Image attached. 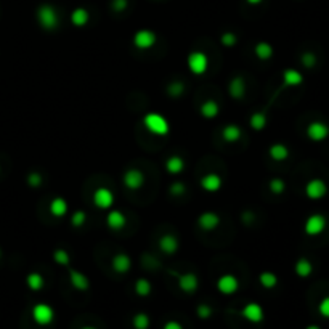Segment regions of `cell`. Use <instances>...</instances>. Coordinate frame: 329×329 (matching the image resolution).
Instances as JSON below:
<instances>
[{"instance_id": "cell-12", "label": "cell", "mask_w": 329, "mask_h": 329, "mask_svg": "<svg viewBox=\"0 0 329 329\" xmlns=\"http://www.w3.org/2000/svg\"><path fill=\"white\" fill-rule=\"evenodd\" d=\"M328 193V185L321 178H312L305 185V195L308 199H321Z\"/></svg>"}, {"instance_id": "cell-50", "label": "cell", "mask_w": 329, "mask_h": 329, "mask_svg": "<svg viewBox=\"0 0 329 329\" xmlns=\"http://www.w3.org/2000/svg\"><path fill=\"white\" fill-rule=\"evenodd\" d=\"M0 259H2V250H0Z\"/></svg>"}, {"instance_id": "cell-39", "label": "cell", "mask_w": 329, "mask_h": 329, "mask_svg": "<svg viewBox=\"0 0 329 329\" xmlns=\"http://www.w3.org/2000/svg\"><path fill=\"white\" fill-rule=\"evenodd\" d=\"M286 190V183L283 182L281 178H273L272 182H270V191L273 193V195H283Z\"/></svg>"}, {"instance_id": "cell-17", "label": "cell", "mask_w": 329, "mask_h": 329, "mask_svg": "<svg viewBox=\"0 0 329 329\" xmlns=\"http://www.w3.org/2000/svg\"><path fill=\"white\" fill-rule=\"evenodd\" d=\"M125 223H127L125 215L122 214L121 210L113 209V210L108 212V215H106V225H108V228H111V230H114V231H121L122 228L125 227Z\"/></svg>"}, {"instance_id": "cell-8", "label": "cell", "mask_w": 329, "mask_h": 329, "mask_svg": "<svg viewBox=\"0 0 329 329\" xmlns=\"http://www.w3.org/2000/svg\"><path fill=\"white\" fill-rule=\"evenodd\" d=\"M307 137L312 141H325L329 137V125L321 121H313L307 125Z\"/></svg>"}, {"instance_id": "cell-1", "label": "cell", "mask_w": 329, "mask_h": 329, "mask_svg": "<svg viewBox=\"0 0 329 329\" xmlns=\"http://www.w3.org/2000/svg\"><path fill=\"white\" fill-rule=\"evenodd\" d=\"M37 21L41 24V28L45 31H55L60 24V16L53 5L50 3H42L37 8Z\"/></svg>"}, {"instance_id": "cell-33", "label": "cell", "mask_w": 329, "mask_h": 329, "mask_svg": "<svg viewBox=\"0 0 329 329\" xmlns=\"http://www.w3.org/2000/svg\"><path fill=\"white\" fill-rule=\"evenodd\" d=\"M259 283L265 289H273V288H276V285H278V276L272 272H263L259 276Z\"/></svg>"}, {"instance_id": "cell-20", "label": "cell", "mask_w": 329, "mask_h": 329, "mask_svg": "<svg viewBox=\"0 0 329 329\" xmlns=\"http://www.w3.org/2000/svg\"><path fill=\"white\" fill-rule=\"evenodd\" d=\"M111 265L116 273H127L132 268V259L127 254H116L111 260Z\"/></svg>"}, {"instance_id": "cell-44", "label": "cell", "mask_w": 329, "mask_h": 329, "mask_svg": "<svg viewBox=\"0 0 329 329\" xmlns=\"http://www.w3.org/2000/svg\"><path fill=\"white\" fill-rule=\"evenodd\" d=\"M302 64H304L305 68H313L315 64H317V58H315L313 53H305V55H302Z\"/></svg>"}, {"instance_id": "cell-34", "label": "cell", "mask_w": 329, "mask_h": 329, "mask_svg": "<svg viewBox=\"0 0 329 329\" xmlns=\"http://www.w3.org/2000/svg\"><path fill=\"white\" fill-rule=\"evenodd\" d=\"M132 325H133V329H148L151 325V320L146 313L141 312V313H137L132 318Z\"/></svg>"}, {"instance_id": "cell-32", "label": "cell", "mask_w": 329, "mask_h": 329, "mask_svg": "<svg viewBox=\"0 0 329 329\" xmlns=\"http://www.w3.org/2000/svg\"><path fill=\"white\" fill-rule=\"evenodd\" d=\"M151 291H153V286L146 278H140L135 283V292H137V295H140V297H148V295L151 294Z\"/></svg>"}, {"instance_id": "cell-5", "label": "cell", "mask_w": 329, "mask_h": 329, "mask_svg": "<svg viewBox=\"0 0 329 329\" xmlns=\"http://www.w3.org/2000/svg\"><path fill=\"white\" fill-rule=\"evenodd\" d=\"M158 37L154 34L153 31L150 29H140L133 34V45L135 48L138 50H150L151 47H154V43H156Z\"/></svg>"}, {"instance_id": "cell-40", "label": "cell", "mask_w": 329, "mask_h": 329, "mask_svg": "<svg viewBox=\"0 0 329 329\" xmlns=\"http://www.w3.org/2000/svg\"><path fill=\"white\" fill-rule=\"evenodd\" d=\"M42 182H43V177L39 172H31L28 175V185L31 188H39V186L42 185Z\"/></svg>"}, {"instance_id": "cell-49", "label": "cell", "mask_w": 329, "mask_h": 329, "mask_svg": "<svg viewBox=\"0 0 329 329\" xmlns=\"http://www.w3.org/2000/svg\"><path fill=\"white\" fill-rule=\"evenodd\" d=\"M82 329H96V328H92V326H85V328H82Z\"/></svg>"}, {"instance_id": "cell-15", "label": "cell", "mask_w": 329, "mask_h": 329, "mask_svg": "<svg viewBox=\"0 0 329 329\" xmlns=\"http://www.w3.org/2000/svg\"><path fill=\"white\" fill-rule=\"evenodd\" d=\"M201 186L207 193H217L223 186V180L218 173H207L201 178Z\"/></svg>"}, {"instance_id": "cell-24", "label": "cell", "mask_w": 329, "mask_h": 329, "mask_svg": "<svg viewBox=\"0 0 329 329\" xmlns=\"http://www.w3.org/2000/svg\"><path fill=\"white\" fill-rule=\"evenodd\" d=\"M68 203H66V199L64 198H55L53 201L50 203V212H51V215L53 217H56V218H61V217H64L68 214Z\"/></svg>"}, {"instance_id": "cell-26", "label": "cell", "mask_w": 329, "mask_h": 329, "mask_svg": "<svg viewBox=\"0 0 329 329\" xmlns=\"http://www.w3.org/2000/svg\"><path fill=\"white\" fill-rule=\"evenodd\" d=\"M241 135H243V130L236 124L225 125L222 130V138L225 141H228V143H236V141L241 138Z\"/></svg>"}, {"instance_id": "cell-46", "label": "cell", "mask_w": 329, "mask_h": 329, "mask_svg": "<svg viewBox=\"0 0 329 329\" xmlns=\"http://www.w3.org/2000/svg\"><path fill=\"white\" fill-rule=\"evenodd\" d=\"M163 329H183V326L178 323V321H173V320H170V321H167V323L164 325V328Z\"/></svg>"}, {"instance_id": "cell-28", "label": "cell", "mask_w": 329, "mask_h": 329, "mask_svg": "<svg viewBox=\"0 0 329 329\" xmlns=\"http://www.w3.org/2000/svg\"><path fill=\"white\" fill-rule=\"evenodd\" d=\"M294 270H295V275L300 276V278H308V276H310L312 272H313V265H312V262L308 260V259L302 257V259H299L297 262H295Z\"/></svg>"}, {"instance_id": "cell-3", "label": "cell", "mask_w": 329, "mask_h": 329, "mask_svg": "<svg viewBox=\"0 0 329 329\" xmlns=\"http://www.w3.org/2000/svg\"><path fill=\"white\" fill-rule=\"evenodd\" d=\"M32 320L39 326H48L55 320V310L48 304H37L32 308Z\"/></svg>"}, {"instance_id": "cell-19", "label": "cell", "mask_w": 329, "mask_h": 329, "mask_svg": "<svg viewBox=\"0 0 329 329\" xmlns=\"http://www.w3.org/2000/svg\"><path fill=\"white\" fill-rule=\"evenodd\" d=\"M228 93L231 98H235V100L244 98V95H246V82H244L241 76H236L231 79L230 85H228Z\"/></svg>"}, {"instance_id": "cell-14", "label": "cell", "mask_w": 329, "mask_h": 329, "mask_svg": "<svg viewBox=\"0 0 329 329\" xmlns=\"http://www.w3.org/2000/svg\"><path fill=\"white\" fill-rule=\"evenodd\" d=\"M198 225L203 231H214L215 228H218L220 225V217H218L215 212H203L201 215L198 217Z\"/></svg>"}, {"instance_id": "cell-48", "label": "cell", "mask_w": 329, "mask_h": 329, "mask_svg": "<svg viewBox=\"0 0 329 329\" xmlns=\"http://www.w3.org/2000/svg\"><path fill=\"white\" fill-rule=\"evenodd\" d=\"M305 329H321L320 326H317V325H310V326H307Z\"/></svg>"}, {"instance_id": "cell-18", "label": "cell", "mask_w": 329, "mask_h": 329, "mask_svg": "<svg viewBox=\"0 0 329 329\" xmlns=\"http://www.w3.org/2000/svg\"><path fill=\"white\" fill-rule=\"evenodd\" d=\"M159 249L167 255H173L178 250V240L170 233H165L159 238Z\"/></svg>"}, {"instance_id": "cell-37", "label": "cell", "mask_w": 329, "mask_h": 329, "mask_svg": "<svg viewBox=\"0 0 329 329\" xmlns=\"http://www.w3.org/2000/svg\"><path fill=\"white\" fill-rule=\"evenodd\" d=\"M220 42H222L223 47L231 48V47H235V45L238 43V36L235 34V32H230V31L223 32L222 37H220Z\"/></svg>"}, {"instance_id": "cell-27", "label": "cell", "mask_w": 329, "mask_h": 329, "mask_svg": "<svg viewBox=\"0 0 329 329\" xmlns=\"http://www.w3.org/2000/svg\"><path fill=\"white\" fill-rule=\"evenodd\" d=\"M268 154H270V158H272L273 161H276V163H281V161H286L289 158V150H288L286 145L275 143V145L270 146Z\"/></svg>"}, {"instance_id": "cell-30", "label": "cell", "mask_w": 329, "mask_h": 329, "mask_svg": "<svg viewBox=\"0 0 329 329\" xmlns=\"http://www.w3.org/2000/svg\"><path fill=\"white\" fill-rule=\"evenodd\" d=\"M26 285H28V288L31 289V291L37 292V291H41V289L43 288L45 280H43V276L41 273L32 272V273L28 275V278H26Z\"/></svg>"}, {"instance_id": "cell-4", "label": "cell", "mask_w": 329, "mask_h": 329, "mask_svg": "<svg viewBox=\"0 0 329 329\" xmlns=\"http://www.w3.org/2000/svg\"><path fill=\"white\" fill-rule=\"evenodd\" d=\"M188 68L195 76H203L209 68V58L203 51H193L188 55Z\"/></svg>"}, {"instance_id": "cell-22", "label": "cell", "mask_w": 329, "mask_h": 329, "mask_svg": "<svg viewBox=\"0 0 329 329\" xmlns=\"http://www.w3.org/2000/svg\"><path fill=\"white\" fill-rule=\"evenodd\" d=\"M90 21V13L82 8V6H79V8L73 10V13H71V24L76 26V28H83V26H87Z\"/></svg>"}, {"instance_id": "cell-6", "label": "cell", "mask_w": 329, "mask_h": 329, "mask_svg": "<svg viewBox=\"0 0 329 329\" xmlns=\"http://www.w3.org/2000/svg\"><path fill=\"white\" fill-rule=\"evenodd\" d=\"M122 183L130 191H137L145 185V173L140 169H127L122 175Z\"/></svg>"}, {"instance_id": "cell-47", "label": "cell", "mask_w": 329, "mask_h": 329, "mask_svg": "<svg viewBox=\"0 0 329 329\" xmlns=\"http://www.w3.org/2000/svg\"><path fill=\"white\" fill-rule=\"evenodd\" d=\"M246 2H247L249 5H259V3L263 2V0H246Z\"/></svg>"}, {"instance_id": "cell-9", "label": "cell", "mask_w": 329, "mask_h": 329, "mask_svg": "<svg viewBox=\"0 0 329 329\" xmlns=\"http://www.w3.org/2000/svg\"><path fill=\"white\" fill-rule=\"evenodd\" d=\"M241 315H243L244 320L249 321V323H252V325L262 323L263 317H265L262 305L257 304V302H249V304L244 305L243 310H241Z\"/></svg>"}, {"instance_id": "cell-29", "label": "cell", "mask_w": 329, "mask_h": 329, "mask_svg": "<svg viewBox=\"0 0 329 329\" xmlns=\"http://www.w3.org/2000/svg\"><path fill=\"white\" fill-rule=\"evenodd\" d=\"M254 53L255 56L262 61H267L273 56V47L268 42H259L254 47Z\"/></svg>"}, {"instance_id": "cell-43", "label": "cell", "mask_w": 329, "mask_h": 329, "mask_svg": "<svg viewBox=\"0 0 329 329\" xmlns=\"http://www.w3.org/2000/svg\"><path fill=\"white\" fill-rule=\"evenodd\" d=\"M318 312L323 318H329V295L325 299H321L320 305H318Z\"/></svg>"}, {"instance_id": "cell-16", "label": "cell", "mask_w": 329, "mask_h": 329, "mask_svg": "<svg viewBox=\"0 0 329 329\" xmlns=\"http://www.w3.org/2000/svg\"><path fill=\"white\" fill-rule=\"evenodd\" d=\"M69 283L74 289H77V291H87V289L90 288V281L87 276L82 272H79V270H74V268H69Z\"/></svg>"}, {"instance_id": "cell-11", "label": "cell", "mask_w": 329, "mask_h": 329, "mask_svg": "<svg viewBox=\"0 0 329 329\" xmlns=\"http://www.w3.org/2000/svg\"><path fill=\"white\" fill-rule=\"evenodd\" d=\"M93 204H95V207L103 209V210L111 209L114 204V195L111 193V190L105 188V186H101V188L96 190L93 193Z\"/></svg>"}, {"instance_id": "cell-25", "label": "cell", "mask_w": 329, "mask_h": 329, "mask_svg": "<svg viewBox=\"0 0 329 329\" xmlns=\"http://www.w3.org/2000/svg\"><path fill=\"white\" fill-rule=\"evenodd\" d=\"M165 169L169 173L172 175H178V173H182L183 169H185V161L183 158L177 156V154H173L169 159L165 161Z\"/></svg>"}, {"instance_id": "cell-21", "label": "cell", "mask_w": 329, "mask_h": 329, "mask_svg": "<svg viewBox=\"0 0 329 329\" xmlns=\"http://www.w3.org/2000/svg\"><path fill=\"white\" fill-rule=\"evenodd\" d=\"M302 82H304V76H302L297 69L289 68L283 73V83H285L286 87H297Z\"/></svg>"}, {"instance_id": "cell-7", "label": "cell", "mask_w": 329, "mask_h": 329, "mask_svg": "<svg viewBox=\"0 0 329 329\" xmlns=\"http://www.w3.org/2000/svg\"><path fill=\"white\" fill-rule=\"evenodd\" d=\"M326 218H325V215H321V214H313V215H310L305 220V225H304V231H305V235H308V236H318V235H321L325 231V228H326Z\"/></svg>"}, {"instance_id": "cell-10", "label": "cell", "mask_w": 329, "mask_h": 329, "mask_svg": "<svg viewBox=\"0 0 329 329\" xmlns=\"http://www.w3.org/2000/svg\"><path fill=\"white\" fill-rule=\"evenodd\" d=\"M217 289H218V292L223 295H233L238 289H240V281H238L236 276L231 273L222 275L220 278L217 280Z\"/></svg>"}, {"instance_id": "cell-13", "label": "cell", "mask_w": 329, "mask_h": 329, "mask_svg": "<svg viewBox=\"0 0 329 329\" xmlns=\"http://www.w3.org/2000/svg\"><path fill=\"white\" fill-rule=\"evenodd\" d=\"M177 283L178 288L182 289L185 294H193L198 291L199 288V280L195 273H183V275H177Z\"/></svg>"}, {"instance_id": "cell-41", "label": "cell", "mask_w": 329, "mask_h": 329, "mask_svg": "<svg viewBox=\"0 0 329 329\" xmlns=\"http://www.w3.org/2000/svg\"><path fill=\"white\" fill-rule=\"evenodd\" d=\"M169 193H170L172 196H182V195H185V193H186V188H185V185L182 182H175V183L170 185V191Z\"/></svg>"}, {"instance_id": "cell-31", "label": "cell", "mask_w": 329, "mask_h": 329, "mask_svg": "<svg viewBox=\"0 0 329 329\" xmlns=\"http://www.w3.org/2000/svg\"><path fill=\"white\" fill-rule=\"evenodd\" d=\"M267 122H268V119H267L265 113H254L249 119V125H250L252 130L260 132L267 127Z\"/></svg>"}, {"instance_id": "cell-23", "label": "cell", "mask_w": 329, "mask_h": 329, "mask_svg": "<svg viewBox=\"0 0 329 329\" xmlns=\"http://www.w3.org/2000/svg\"><path fill=\"white\" fill-rule=\"evenodd\" d=\"M199 113H201V116L206 119H214L218 116V113H220V106H218L217 101L207 100L203 103L201 108H199Z\"/></svg>"}, {"instance_id": "cell-42", "label": "cell", "mask_w": 329, "mask_h": 329, "mask_svg": "<svg viewBox=\"0 0 329 329\" xmlns=\"http://www.w3.org/2000/svg\"><path fill=\"white\" fill-rule=\"evenodd\" d=\"M198 317L201 318V320H207V318H210L212 317V308L209 307V305H206V304H201V305H198Z\"/></svg>"}, {"instance_id": "cell-45", "label": "cell", "mask_w": 329, "mask_h": 329, "mask_svg": "<svg viewBox=\"0 0 329 329\" xmlns=\"http://www.w3.org/2000/svg\"><path fill=\"white\" fill-rule=\"evenodd\" d=\"M113 8L118 13L124 11L127 8V0H113Z\"/></svg>"}, {"instance_id": "cell-36", "label": "cell", "mask_w": 329, "mask_h": 329, "mask_svg": "<svg viewBox=\"0 0 329 329\" xmlns=\"http://www.w3.org/2000/svg\"><path fill=\"white\" fill-rule=\"evenodd\" d=\"M183 92H185V85H183V82H180V81L172 82L170 85L167 87V93H169L170 96H173V98H178Z\"/></svg>"}, {"instance_id": "cell-35", "label": "cell", "mask_w": 329, "mask_h": 329, "mask_svg": "<svg viewBox=\"0 0 329 329\" xmlns=\"http://www.w3.org/2000/svg\"><path fill=\"white\" fill-rule=\"evenodd\" d=\"M53 259L58 265H61V267H69V263H71V255L66 249H56L53 252Z\"/></svg>"}, {"instance_id": "cell-38", "label": "cell", "mask_w": 329, "mask_h": 329, "mask_svg": "<svg viewBox=\"0 0 329 329\" xmlns=\"http://www.w3.org/2000/svg\"><path fill=\"white\" fill-rule=\"evenodd\" d=\"M87 220V215L83 210H76L73 215H71V223H73V227L76 228H81L83 223Z\"/></svg>"}, {"instance_id": "cell-2", "label": "cell", "mask_w": 329, "mask_h": 329, "mask_svg": "<svg viewBox=\"0 0 329 329\" xmlns=\"http://www.w3.org/2000/svg\"><path fill=\"white\" fill-rule=\"evenodd\" d=\"M143 125L150 133L161 135V137H164V135H167L170 130V125L169 122H167V119L158 113H148L143 118Z\"/></svg>"}]
</instances>
